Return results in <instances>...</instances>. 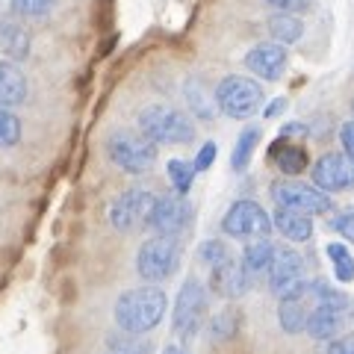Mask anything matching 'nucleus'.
Listing matches in <instances>:
<instances>
[{
  "label": "nucleus",
  "instance_id": "nucleus-1",
  "mask_svg": "<svg viewBox=\"0 0 354 354\" xmlns=\"http://www.w3.org/2000/svg\"><path fill=\"white\" fill-rule=\"evenodd\" d=\"M165 307H169V298L160 286H136L118 295L113 310L115 325L130 337H142L162 322Z\"/></svg>",
  "mask_w": 354,
  "mask_h": 354
},
{
  "label": "nucleus",
  "instance_id": "nucleus-2",
  "mask_svg": "<svg viewBox=\"0 0 354 354\" xmlns=\"http://www.w3.org/2000/svg\"><path fill=\"white\" fill-rule=\"evenodd\" d=\"M139 133L153 145H189L195 139V124L169 104H151L139 113Z\"/></svg>",
  "mask_w": 354,
  "mask_h": 354
},
{
  "label": "nucleus",
  "instance_id": "nucleus-3",
  "mask_svg": "<svg viewBox=\"0 0 354 354\" xmlns=\"http://www.w3.org/2000/svg\"><path fill=\"white\" fill-rule=\"evenodd\" d=\"M106 153L121 171L127 174H145L157 162V145L133 130H115L106 139Z\"/></svg>",
  "mask_w": 354,
  "mask_h": 354
},
{
  "label": "nucleus",
  "instance_id": "nucleus-4",
  "mask_svg": "<svg viewBox=\"0 0 354 354\" xmlns=\"http://www.w3.org/2000/svg\"><path fill=\"white\" fill-rule=\"evenodd\" d=\"M180 242L177 236H151L142 242V248L136 254V272L139 278H145L148 283H160L165 278H171L180 266Z\"/></svg>",
  "mask_w": 354,
  "mask_h": 354
},
{
  "label": "nucleus",
  "instance_id": "nucleus-5",
  "mask_svg": "<svg viewBox=\"0 0 354 354\" xmlns=\"http://www.w3.org/2000/svg\"><path fill=\"white\" fill-rule=\"evenodd\" d=\"M263 86L254 83L251 77H225L216 86V106L227 118H251L263 106Z\"/></svg>",
  "mask_w": 354,
  "mask_h": 354
},
{
  "label": "nucleus",
  "instance_id": "nucleus-6",
  "mask_svg": "<svg viewBox=\"0 0 354 354\" xmlns=\"http://www.w3.org/2000/svg\"><path fill=\"white\" fill-rule=\"evenodd\" d=\"M272 201L281 209H292V213H301V216H325L334 207L328 192H322L313 183H298V180L272 183Z\"/></svg>",
  "mask_w": 354,
  "mask_h": 354
},
{
  "label": "nucleus",
  "instance_id": "nucleus-7",
  "mask_svg": "<svg viewBox=\"0 0 354 354\" xmlns=\"http://www.w3.org/2000/svg\"><path fill=\"white\" fill-rule=\"evenodd\" d=\"M204 316H207V290L201 286L198 278H189L180 292H177V301H174V310H171V328L177 337L189 339L195 337L198 330L204 325Z\"/></svg>",
  "mask_w": 354,
  "mask_h": 354
},
{
  "label": "nucleus",
  "instance_id": "nucleus-8",
  "mask_svg": "<svg viewBox=\"0 0 354 354\" xmlns=\"http://www.w3.org/2000/svg\"><path fill=\"white\" fill-rule=\"evenodd\" d=\"M221 230L234 239H266L272 230V218L257 201H236L221 218Z\"/></svg>",
  "mask_w": 354,
  "mask_h": 354
},
{
  "label": "nucleus",
  "instance_id": "nucleus-9",
  "mask_svg": "<svg viewBox=\"0 0 354 354\" xmlns=\"http://www.w3.org/2000/svg\"><path fill=\"white\" fill-rule=\"evenodd\" d=\"M153 204H157L153 192L127 189V192H121L115 198L113 207H109V221H113V227L121 230V234H130V230H136L139 225H148L151 221Z\"/></svg>",
  "mask_w": 354,
  "mask_h": 354
},
{
  "label": "nucleus",
  "instance_id": "nucleus-10",
  "mask_svg": "<svg viewBox=\"0 0 354 354\" xmlns=\"http://www.w3.org/2000/svg\"><path fill=\"white\" fill-rule=\"evenodd\" d=\"M269 290L278 298H290V295H301L307 292V281H304V260L301 254L292 248H278L269 269Z\"/></svg>",
  "mask_w": 354,
  "mask_h": 354
},
{
  "label": "nucleus",
  "instance_id": "nucleus-11",
  "mask_svg": "<svg viewBox=\"0 0 354 354\" xmlns=\"http://www.w3.org/2000/svg\"><path fill=\"white\" fill-rule=\"evenodd\" d=\"M189 221H192V207H189V201H186L183 195L174 192V195L157 198L148 227L157 230V236H177L186 225H189Z\"/></svg>",
  "mask_w": 354,
  "mask_h": 354
},
{
  "label": "nucleus",
  "instance_id": "nucleus-12",
  "mask_svg": "<svg viewBox=\"0 0 354 354\" xmlns=\"http://www.w3.org/2000/svg\"><path fill=\"white\" fill-rule=\"evenodd\" d=\"M313 186L322 192H342L354 186V157L348 153H325L313 165Z\"/></svg>",
  "mask_w": 354,
  "mask_h": 354
},
{
  "label": "nucleus",
  "instance_id": "nucleus-13",
  "mask_svg": "<svg viewBox=\"0 0 354 354\" xmlns=\"http://www.w3.org/2000/svg\"><path fill=\"white\" fill-rule=\"evenodd\" d=\"M286 62H290V53L278 41H260L245 53V68L263 80H281Z\"/></svg>",
  "mask_w": 354,
  "mask_h": 354
},
{
  "label": "nucleus",
  "instance_id": "nucleus-14",
  "mask_svg": "<svg viewBox=\"0 0 354 354\" xmlns=\"http://www.w3.org/2000/svg\"><path fill=\"white\" fill-rule=\"evenodd\" d=\"M209 286H213V292L221 295V298H239L251 290V278L242 269V263L236 260H227L225 266H218L209 274Z\"/></svg>",
  "mask_w": 354,
  "mask_h": 354
},
{
  "label": "nucleus",
  "instance_id": "nucleus-15",
  "mask_svg": "<svg viewBox=\"0 0 354 354\" xmlns=\"http://www.w3.org/2000/svg\"><path fill=\"white\" fill-rule=\"evenodd\" d=\"M27 101V77L12 62H0V109Z\"/></svg>",
  "mask_w": 354,
  "mask_h": 354
},
{
  "label": "nucleus",
  "instance_id": "nucleus-16",
  "mask_svg": "<svg viewBox=\"0 0 354 354\" xmlns=\"http://www.w3.org/2000/svg\"><path fill=\"white\" fill-rule=\"evenodd\" d=\"M342 319H346V313H339V310L316 304L310 310V319H307V334L313 339H334L342 328Z\"/></svg>",
  "mask_w": 354,
  "mask_h": 354
},
{
  "label": "nucleus",
  "instance_id": "nucleus-17",
  "mask_svg": "<svg viewBox=\"0 0 354 354\" xmlns=\"http://www.w3.org/2000/svg\"><path fill=\"white\" fill-rule=\"evenodd\" d=\"M274 248L269 239H254L245 245V251H242V269H245V274L254 281L257 274H269L272 269V260H274Z\"/></svg>",
  "mask_w": 354,
  "mask_h": 354
},
{
  "label": "nucleus",
  "instance_id": "nucleus-18",
  "mask_svg": "<svg viewBox=\"0 0 354 354\" xmlns=\"http://www.w3.org/2000/svg\"><path fill=\"white\" fill-rule=\"evenodd\" d=\"M272 225L281 230V236H286L290 242H307L313 236V218L301 216V213H292V209H274V218Z\"/></svg>",
  "mask_w": 354,
  "mask_h": 354
},
{
  "label": "nucleus",
  "instance_id": "nucleus-19",
  "mask_svg": "<svg viewBox=\"0 0 354 354\" xmlns=\"http://www.w3.org/2000/svg\"><path fill=\"white\" fill-rule=\"evenodd\" d=\"M304 295H290V298H281L278 304V322L281 328L286 330V334H301V330H307V304H304Z\"/></svg>",
  "mask_w": 354,
  "mask_h": 354
},
{
  "label": "nucleus",
  "instance_id": "nucleus-20",
  "mask_svg": "<svg viewBox=\"0 0 354 354\" xmlns=\"http://www.w3.org/2000/svg\"><path fill=\"white\" fill-rule=\"evenodd\" d=\"M272 160L283 174H301L307 169V151L301 145H292L290 139H278L272 145Z\"/></svg>",
  "mask_w": 354,
  "mask_h": 354
},
{
  "label": "nucleus",
  "instance_id": "nucleus-21",
  "mask_svg": "<svg viewBox=\"0 0 354 354\" xmlns=\"http://www.w3.org/2000/svg\"><path fill=\"white\" fill-rule=\"evenodd\" d=\"M0 53L6 59H24L30 53V36L12 21H0Z\"/></svg>",
  "mask_w": 354,
  "mask_h": 354
},
{
  "label": "nucleus",
  "instance_id": "nucleus-22",
  "mask_svg": "<svg viewBox=\"0 0 354 354\" xmlns=\"http://www.w3.org/2000/svg\"><path fill=\"white\" fill-rule=\"evenodd\" d=\"M269 32H272V41L292 44V41H298L304 36V24H301V18H295L290 12H281V15L269 18Z\"/></svg>",
  "mask_w": 354,
  "mask_h": 354
},
{
  "label": "nucleus",
  "instance_id": "nucleus-23",
  "mask_svg": "<svg viewBox=\"0 0 354 354\" xmlns=\"http://www.w3.org/2000/svg\"><path fill=\"white\" fill-rule=\"evenodd\" d=\"M257 142H260V127H245V130H242L239 139H236V148H234V153H230V169H234V171H245L251 157H254Z\"/></svg>",
  "mask_w": 354,
  "mask_h": 354
},
{
  "label": "nucleus",
  "instance_id": "nucleus-24",
  "mask_svg": "<svg viewBox=\"0 0 354 354\" xmlns=\"http://www.w3.org/2000/svg\"><path fill=\"white\" fill-rule=\"evenodd\" d=\"M186 101H189V106H192V113L198 115V118H204V121H209L213 118V104H216V95L209 97L207 92H204V83L198 80V77H192L189 83H186Z\"/></svg>",
  "mask_w": 354,
  "mask_h": 354
},
{
  "label": "nucleus",
  "instance_id": "nucleus-25",
  "mask_svg": "<svg viewBox=\"0 0 354 354\" xmlns=\"http://www.w3.org/2000/svg\"><path fill=\"white\" fill-rule=\"evenodd\" d=\"M165 174H169V180L174 186V192L177 195H183L192 189V183H195V165L192 162H186V160H169V165H165Z\"/></svg>",
  "mask_w": 354,
  "mask_h": 354
},
{
  "label": "nucleus",
  "instance_id": "nucleus-26",
  "mask_svg": "<svg viewBox=\"0 0 354 354\" xmlns=\"http://www.w3.org/2000/svg\"><path fill=\"white\" fill-rule=\"evenodd\" d=\"M325 251H328L330 263H334V278L339 283H351L354 281V257L348 254V248L342 245V242H330Z\"/></svg>",
  "mask_w": 354,
  "mask_h": 354
},
{
  "label": "nucleus",
  "instance_id": "nucleus-27",
  "mask_svg": "<svg viewBox=\"0 0 354 354\" xmlns=\"http://www.w3.org/2000/svg\"><path fill=\"white\" fill-rule=\"evenodd\" d=\"M236 325H239V313L236 310H221L218 316H213V322H209V339L216 342H225L236 334Z\"/></svg>",
  "mask_w": 354,
  "mask_h": 354
},
{
  "label": "nucleus",
  "instance_id": "nucleus-28",
  "mask_svg": "<svg viewBox=\"0 0 354 354\" xmlns=\"http://www.w3.org/2000/svg\"><path fill=\"white\" fill-rule=\"evenodd\" d=\"M198 260L204 266H209V272H213L230 260V251L221 239H207V242H201V248H198Z\"/></svg>",
  "mask_w": 354,
  "mask_h": 354
},
{
  "label": "nucleus",
  "instance_id": "nucleus-29",
  "mask_svg": "<svg viewBox=\"0 0 354 354\" xmlns=\"http://www.w3.org/2000/svg\"><path fill=\"white\" fill-rule=\"evenodd\" d=\"M18 139H21V121L12 113L0 109V148H12L18 145Z\"/></svg>",
  "mask_w": 354,
  "mask_h": 354
},
{
  "label": "nucleus",
  "instance_id": "nucleus-30",
  "mask_svg": "<svg viewBox=\"0 0 354 354\" xmlns=\"http://www.w3.org/2000/svg\"><path fill=\"white\" fill-rule=\"evenodd\" d=\"M106 354H151V342L127 334V337H121V339H109Z\"/></svg>",
  "mask_w": 354,
  "mask_h": 354
},
{
  "label": "nucleus",
  "instance_id": "nucleus-31",
  "mask_svg": "<svg viewBox=\"0 0 354 354\" xmlns=\"http://www.w3.org/2000/svg\"><path fill=\"white\" fill-rule=\"evenodd\" d=\"M57 0H12V12L21 18H36L44 15Z\"/></svg>",
  "mask_w": 354,
  "mask_h": 354
},
{
  "label": "nucleus",
  "instance_id": "nucleus-32",
  "mask_svg": "<svg viewBox=\"0 0 354 354\" xmlns=\"http://www.w3.org/2000/svg\"><path fill=\"white\" fill-rule=\"evenodd\" d=\"M334 230L342 236V239H348L351 245H354V207H346L342 213L334 218Z\"/></svg>",
  "mask_w": 354,
  "mask_h": 354
},
{
  "label": "nucleus",
  "instance_id": "nucleus-33",
  "mask_svg": "<svg viewBox=\"0 0 354 354\" xmlns=\"http://www.w3.org/2000/svg\"><path fill=\"white\" fill-rule=\"evenodd\" d=\"M216 153H218V145H216V142H204V145H201V151H198V157H195V171H207L209 169V165H213L216 162Z\"/></svg>",
  "mask_w": 354,
  "mask_h": 354
},
{
  "label": "nucleus",
  "instance_id": "nucleus-34",
  "mask_svg": "<svg viewBox=\"0 0 354 354\" xmlns=\"http://www.w3.org/2000/svg\"><path fill=\"white\" fill-rule=\"evenodd\" d=\"M325 354H354V330L346 337H337V339H330V346Z\"/></svg>",
  "mask_w": 354,
  "mask_h": 354
},
{
  "label": "nucleus",
  "instance_id": "nucleus-35",
  "mask_svg": "<svg viewBox=\"0 0 354 354\" xmlns=\"http://www.w3.org/2000/svg\"><path fill=\"white\" fill-rule=\"evenodd\" d=\"M339 145H342V153L354 157V121H346L339 127Z\"/></svg>",
  "mask_w": 354,
  "mask_h": 354
},
{
  "label": "nucleus",
  "instance_id": "nucleus-36",
  "mask_svg": "<svg viewBox=\"0 0 354 354\" xmlns=\"http://www.w3.org/2000/svg\"><path fill=\"white\" fill-rule=\"evenodd\" d=\"M286 109V97H278V101H272L269 106H266V118H274V115H281Z\"/></svg>",
  "mask_w": 354,
  "mask_h": 354
},
{
  "label": "nucleus",
  "instance_id": "nucleus-37",
  "mask_svg": "<svg viewBox=\"0 0 354 354\" xmlns=\"http://www.w3.org/2000/svg\"><path fill=\"white\" fill-rule=\"evenodd\" d=\"M307 133V127L304 124H286L283 130H281V139H290V136H304Z\"/></svg>",
  "mask_w": 354,
  "mask_h": 354
},
{
  "label": "nucleus",
  "instance_id": "nucleus-38",
  "mask_svg": "<svg viewBox=\"0 0 354 354\" xmlns=\"http://www.w3.org/2000/svg\"><path fill=\"white\" fill-rule=\"evenodd\" d=\"M269 6H274V9H295V6H301L298 0H266Z\"/></svg>",
  "mask_w": 354,
  "mask_h": 354
},
{
  "label": "nucleus",
  "instance_id": "nucleus-39",
  "mask_svg": "<svg viewBox=\"0 0 354 354\" xmlns=\"http://www.w3.org/2000/svg\"><path fill=\"white\" fill-rule=\"evenodd\" d=\"M162 354H186V351H183V348H180V346H169V348H165V351H162Z\"/></svg>",
  "mask_w": 354,
  "mask_h": 354
},
{
  "label": "nucleus",
  "instance_id": "nucleus-40",
  "mask_svg": "<svg viewBox=\"0 0 354 354\" xmlns=\"http://www.w3.org/2000/svg\"><path fill=\"white\" fill-rule=\"evenodd\" d=\"M351 109H354V104H351Z\"/></svg>",
  "mask_w": 354,
  "mask_h": 354
}]
</instances>
